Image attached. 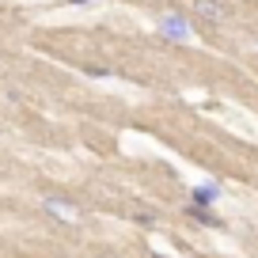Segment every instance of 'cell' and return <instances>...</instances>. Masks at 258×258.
Wrapping results in <instances>:
<instances>
[{
    "label": "cell",
    "instance_id": "obj_1",
    "mask_svg": "<svg viewBox=\"0 0 258 258\" xmlns=\"http://www.w3.org/2000/svg\"><path fill=\"white\" fill-rule=\"evenodd\" d=\"M190 8H194V16L202 19V23H209V27L224 23V16H228V8L220 0H190Z\"/></svg>",
    "mask_w": 258,
    "mask_h": 258
},
{
    "label": "cell",
    "instance_id": "obj_2",
    "mask_svg": "<svg viewBox=\"0 0 258 258\" xmlns=\"http://www.w3.org/2000/svg\"><path fill=\"white\" fill-rule=\"evenodd\" d=\"M160 34L163 38H175V42H186L190 38V23L178 12H167V16H160Z\"/></svg>",
    "mask_w": 258,
    "mask_h": 258
},
{
    "label": "cell",
    "instance_id": "obj_3",
    "mask_svg": "<svg viewBox=\"0 0 258 258\" xmlns=\"http://www.w3.org/2000/svg\"><path fill=\"white\" fill-rule=\"evenodd\" d=\"M69 4H91V0H69Z\"/></svg>",
    "mask_w": 258,
    "mask_h": 258
}]
</instances>
